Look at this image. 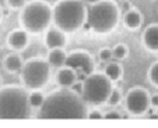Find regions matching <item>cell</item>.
Returning <instances> with one entry per match:
<instances>
[{
    "label": "cell",
    "instance_id": "1",
    "mask_svg": "<svg viewBox=\"0 0 158 128\" xmlns=\"http://www.w3.org/2000/svg\"><path fill=\"white\" fill-rule=\"evenodd\" d=\"M87 117V103L83 96L70 88H62L45 96L38 113L41 120H83Z\"/></svg>",
    "mask_w": 158,
    "mask_h": 128
},
{
    "label": "cell",
    "instance_id": "2",
    "mask_svg": "<svg viewBox=\"0 0 158 128\" xmlns=\"http://www.w3.org/2000/svg\"><path fill=\"white\" fill-rule=\"evenodd\" d=\"M30 93L17 85L0 88V120H27L31 116Z\"/></svg>",
    "mask_w": 158,
    "mask_h": 128
},
{
    "label": "cell",
    "instance_id": "3",
    "mask_svg": "<svg viewBox=\"0 0 158 128\" xmlns=\"http://www.w3.org/2000/svg\"><path fill=\"white\" fill-rule=\"evenodd\" d=\"M87 7L83 0H59L52 7V22L63 32H74L84 27Z\"/></svg>",
    "mask_w": 158,
    "mask_h": 128
},
{
    "label": "cell",
    "instance_id": "4",
    "mask_svg": "<svg viewBox=\"0 0 158 128\" xmlns=\"http://www.w3.org/2000/svg\"><path fill=\"white\" fill-rule=\"evenodd\" d=\"M119 21V7L114 0H99L87 7L84 27L97 33H108L115 29Z\"/></svg>",
    "mask_w": 158,
    "mask_h": 128
},
{
    "label": "cell",
    "instance_id": "5",
    "mask_svg": "<svg viewBox=\"0 0 158 128\" xmlns=\"http://www.w3.org/2000/svg\"><path fill=\"white\" fill-rule=\"evenodd\" d=\"M20 22L27 32L39 33L52 22V7L46 2L34 0L21 10Z\"/></svg>",
    "mask_w": 158,
    "mask_h": 128
},
{
    "label": "cell",
    "instance_id": "6",
    "mask_svg": "<svg viewBox=\"0 0 158 128\" xmlns=\"http://www.w3.org/2000/svg\"><path fill=\"white\" fill-rule=\"evenodd\" d=\"M112 89H114L112 81L106 75L99 74V72H93L83 82L81 96L87 104L99 106V104H104L108 102V98H109Z\"/></svg>",
    "mask_w": 158,
    "mask_h": 128
},
{
    "label": "cell",
    "instance_id": "7",
    "mask_svg": "<svg viewBox=\"0 0 158 128\" xmlns=\"http://www.w3.org/2000/svg\"><path fill=\"white\" fill-rule=\"evenodd\" d=\"M51 64L44 59H30L21 68V81L27 89H41L49 81Z\"/></svg>",
    "mask_w": 158,
    "mask_h": 128
},
{
    "label": "cell",
    "instance_id": "8",
    "mask_svg": "<svg viewBox=\"0 0 158 128\" xmlns=\"http://www.w3.org/2000/svg\"><path fill=\"white\" fill-rule=\"evenodd\" d=\"M125 104L131 116H143L151 106L148 92L140 87L131 88L125 98Z\"/></svg>",
    "mask_w": 158,
    "mask_h": 128
},
{
    "label": "cell",
    "instance_id": "9",
    "mask_svg": "<svg viewBox=\"0 0 158 128\" xmlns=\"http://www.w3.org/2000/svg\"><path fill=\"white\" fill-rule=\"evenodd\" d=\"M66 67H70L73 70L81 68L87 72V74H93L95 70V64H94L93 56L85 50H73L67 54L66 59Z\"/></svg>",
    "mask_w": 158,
    "mask_h": 128
},
{
    "label": "cell",
    "instance_id": "10",
    "mask_svg": "<svg viewBox=\"0 0 158 128\" xmlns=\"http://www.w3.org/2000/svg\"><path fill=\"white\" fill-rule=\"evenodd\" d=\"M66 32H63L62 29H59L57 27L51 28L46 31L45 35V45L46 48L51 49H56V48H64L66 46Z\"/></svg>",
    "mask_w": 158,
    "mask_h": 128
},
{
    "label": "cell",
    "instance_id": "11",
    "mask_svg": "<svg viewBox=\"0 0 158 128\" xmlns=\"http://www.w3.org/2000/svg\"><path fill=\"white\" fill-rule=\"evenodd\" d=\"M7 45L13 50H24L28 45V32L23 29H14L7 36Z\"/></svg>",
    "mask_w": 158,
    "mask_h": 128
},
{
    "label": "cell",
    "instance_id": "12",
    "mask_svg": "<svg viewBox=\"0 0 158 128\" xmlns=\"http://www.w3.org/2000/svg\"><path fill=\"white\" fill-rule=\"evenodd\" d=\"M143 45L150 52H158V25H150L143 32Z\"/></svg>",
    "mask_w": 158,
    "mask_h": 128
},
{
    "label": "cell",
    "instance_id": "13",
    "mask_svg": "<svg viewBox=\"0 0 158 128\" xmlns=\"http://www.w3.org/2000/svg\"><path fill=\"white\" fill-rule=\"evenodd\" d=\"M56 80H57V83H59L62 88H70L73 83L77 81L76 78V70L70 68V67H62L59 68L56 74Z\"/></svg>",
    "mask_w": 158,
    "mask_h": 128
},
{
    "label": "cell",
    "instance_id": "14",
    "mask_svg": "<svg viewBox=\"0 0 158 128\" xmlns=\"http://www.w3.org/2000/svg\"><path fill=\"white\" fill-rule=\"evenodd\" d=\"M123 22H125L126 28L129 29L134 31V29H139L143 24V15L139 10L133 9V10H129L125 15H123Z\"/></svg>",
    "mask_w": 158,
    "mask_h": 128
},
{
    "label": "cell",
    "instance_id": "15",
    "mask_svg": "<svg viewBox=\"0 0 158 128\" xmlns=\"http://www.w3.org/2000/svg\"><path fill=\"white\" fill-rule=\"evenodd\" d=\"M66 59H67V54L63 50V48H56V49H51V50H49L48 63L52 67H56V68L64 67Z\"/></svg>",
    "mask_w": 158,
    "mask_h": 128
},
{
    "label": "cell",
    "instance_id": "16",
    "mask_svg": "<svg viewBox=\"0 0 158 128\" xmlns=\"http://www.w3.org/2000/svg\"><path fill=\"white\" fill-rule=\"evenodd\" d=\"M24 66V63H23V59H21L20 54L17 53H10L4 57L3 60V67L6 68V71L9 72H18L21 71Z\"/></svg>",
    "mask_w": 158,
    "mask_h": 128
},
{
    "label": "cell",
    "instance_id": "17",
    "mask_svg": "<svg viewBox=\"0 0 158 128\" xmlns=\"http://www.w3.org/2000/svg\"><path fill=\"white\" fill-rule=\"evenodd\" d=\"M104 74L106 75L112 82H116V81H119L120 78H122L123 68H122V66H120L119 63H109V64L105 67Z\"/></svg>",
    "mask_w": 158,
    "mask_h": 128
},
{
    "label": "cell",
    "instance_id": "18",
    "mask_svg": "<svg viewBox=\"0 0 158 128\" xmlns=\"http://www.w3.org/2000/svg\"><path fill=\"white\" fill-rule=\"evenodd\" d=\"M44 102H45V96H44V93H42L39 89H34L32 92L30 93V104H31V107L41 109V106L44 104Z\"/></svg>",
    "mask_w": 158,
    "mask_h": 128
},
{
    "label": "cell",
    "instance_id": "19",
    "mask_svg": "<svg viewBox=\"0 0 158 128\" xmlns=\"http://www.w3.org/2000/svg\"><path fill=\"white\" fill-rule=\"evenodd\" d=\"M112 53H114V57L118 60H123L127 57V53H129V49L126 45H123V43H118V45L114 46V49H112Z\"/></svg>",
    "mask_w": 158,
    "mask_h": 128
},
{
    "label": "cell",
    "instance_id": "20",
    "mask_svg": "<svg viewBox=\"0 0 158 128\" xmlns=\"http://www.w3.org/2000/svg\"><path fill=\"white\" fill-rule=\"evenodd\" d=\"M148 78L152 85L158 87V61L151 64V67H150V70H148Z\"/></svg>",
    "mask_w": 158,
    "mask_h": 128
},
{
    "label": "cell",
    "instance_id": "21",
    "mask_svg": "<svg viewBox=\"0 0 158 128\" xmlns=\"http://www.w3.org/2000/svg\"><path fill=\"white\" fill-rule=\"evenodd\" d=\"M120 100H122V95H120V92L118 89H112V92H110L106 103H109L110 106H116V104L120 103Z\"/></svg>",
    "mask_w": 158,
    "mask_h": 128
},
{
    "label": "cell",
    "instance_id": "22",
    "mask_svg": "<svg viewBox=\"0 0 158 128\" xmlns=\"http://www.w3.org/2000/svg\"><path fill=\"white\" fill-rule=\"evenodd\" d=\"M7 2V6L13 10H23L24 6L27 4L25 0H6Z\"/></svg>",
    "mask_w": 158,
    "mask_h": 128
},
{
    "label": "cell",
    "instance_id": "23",
    "mask_svg": "<svg viewBox=\"0 0 158 128\" xmlns=\"http://www.w3.org/2000/svg\"><path fill=\"white\" fill-rule=\"evenodd\" d=\"M112 57H114L112 49L104 48V49H101V50H99V59H101V61H109Z\"/></svg>",
    "mask_w": 158,
    "mask_h": 128
},
{
    "label": "cell",
    "instance_id": "24",
    "mask_svg": "<svg viewBox=\"0 0 158 128\" xmlns=\"http://www.w3.org/2000/svg\"><path fill=\"white\" fill-rule=\"evenodd\" d=\"M104 118L105 120H119L122 118V116H120V113H118V111H108L106 114H104Z\"/></svg>",
    "mask_w": 158,
    "mask_h": 128
},
{
    "label": "cell",
    "instance_id": "25",
    "mask_svg": "<svg viewBox=\"0 0 158 128\" xmlns=\"http://www.w3.org/2000/svg\"><path fill=\"white\" fill-rule=\"evenodd\" d=\"M87 77H88V74H87L84 70H81V68L76 70V78H77V81H80V82H84Z\"/></svg>",
    "mask_w": 158,
    "mask_h": 128
},
{
    "label": "cell",
    "instance_id": "26",
    "mask_svg": "<svg viewBox=\"0 0 158 128\" xmlns=\"http://www.w3.org/2000/svg\"><path fill=\"white\" fill-rule=\"evenodd\" d=\"M87 118H89V120H101V118H104V114H102L101 111L94 110V111H89Z\"/></svg>",
    "mask_w": 158,
    "mask_h": 128
},
{
    "label": "cell",
    "instance_id": "27",
    "mask_svg": "<svg viewBox=\"0 0 158 128\" xmlns=\"http://www.w3.org/2000/svg\"><path fill=\"white\" fill-rule=\"evenodd\" d=\"M70 89H73L74 92H77V93H80V95H81V92H83V82H80V81H76L72 87H70Z\"/></svg>",
    "mask_w": 158,
    "mask_h": 128
},
{
    "label": "cell",
    "instance_id": "28",
    "mask_svg": "<svg viewBox=\"0 0 158 128\" xmlns=\"http://www.w3.org/2000/svg\"><path fill=\"white\" fill-rule=\"evenodd\" d=\"M150 104H151L152 107H157L158 109V95L155 93V95L150 96Z\"/></svg>",
    "mask_w": 158,
    "mask_h": 128
},
{
    "label": "cell",
    "instance_id": "29",
    "mask_svg": "<svg viewBox=\"0 0 158 128\" xmlns=\"http://www.w3.org/2000/svg\"><path fill=\"white\" fill-rule=\"evenodd\" d=\"M83 2L87 4H94V3H97V2H99V0H83Z\"/></svg>",
    "mask_w": 158,
    "mask_h": 128
},
{
    "label": "cell",
    "instance_id": "30",
    "mask_svg": "<svg viewBox=\"0 0 158 128\" xmlns=\"http://www.w3.org/2000/svg\"><path fill=\"white\" fill-rule=\"evenodd\" d=\"M2 18H3V11H2V7H0V21H2Z\"/></svg>",
    "mask_w": 158,
    "mask_h": 128
}]
</instances>
